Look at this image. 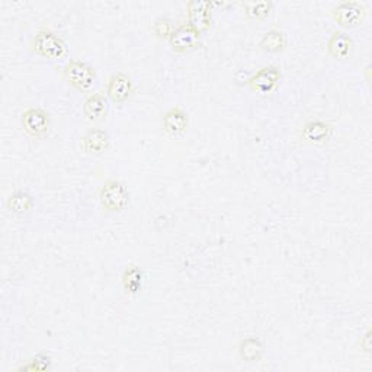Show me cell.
<instances>
[{"label": "cell", "instance_id": "6da1fadb", "mask_svg": "<svg viewBox=\"0 0 372 372\" xmlns=\"http://www.w3.org/2000/svg\"><path fill=\"white\" fill-rule=\"evenodd\" d=\"M32 50L37 55L48 60H62L67 55V44L62 35L48 28H42L35 34Z\"/></svg>", "mask_w": 372, "mask_h": 372}, {"label": "cell", "instance_id": "30bf717a", "mask_svg": "<svg viewBox=\"0 0 372 372\" xmlns=\"http://www.w3.org/2000/svg\"><path fill=\"white\" fill-rule=\"evenodd\" d=\"M110 134L101 128H92L82 137L80 147L86 154H101L110 147Z\"/></svg>", "mask_w": 372, "mask_h": 372}, {"label": "cell", "instance_id": "44dd1931", "mask_svg": "<svg viewBox=\"0 0 372 372\" xmlns=\"http://www.w3.org/2000/svg\"><path fill=\"white\" fill-rule=\"evenodd\" d=\"M362 347H364V351L369 352L371 349V332H367L365 336H364V342H362Z\"/></svg>", "mask_w": 372, "mask_h": 372}, {"label": "cell", "instance_id": "ffe728a7", "mask_svg": "<svg viewBox=\"0 0 372 372\" xmlns=\"http://www.w3.org/2000/svg\"><path fill=\"white\" fill-rule=\"evenodd\" d=\"M151 31L154 35L160 40H169L172 32L175 31L173 28V22L169 18H159L153 22Z\"/></svg>", "mask_w": 372, "mask_h": 372}, {"label": "cell", "instance_id": "277c9868", "mask_svg": "<svg viewBox=\"0 0 372 372\" xmlns=\"http://www.w3.org/2000/svg\"><path fill=\"white\" fill-rule=\"evenodd\" d=\"M332 19L343 28H354L361 23L367 16V8L358 0H346L336 5L332 10Z\"/></svg>", "mask_w": 372, "mask_h": 372}, {"label": "cell", "instance_id": "9c48e42d", "mask_svg": "<svg viewBox=\"0 0 372 372\" xmlns=\"http://www.w3.org/2000/svg\"><path fill=\"white\" fill-rule=\"evenodd\" d=\"M134 92V83L125 73H115L108 80L106 93L115 103H124Z\"/></svg>", "mask_w": 372, "mask_h": 372}, {"label": "cell", "instance_id": "7a4b0ae2", "mask_svg": "<svg viewBox=\"0 0 372 372\" xmlns=\"http://www.w3.org/2000/svg\"><path fill=\"white\" fill-rule=\"evenodd\" d=\"M99 201L106 211H123L129 203V192L123 182L116 179H108L99 189Z\"/></svg>", "mask_w": 372, "mask_h": 372}, {"label": "cell", "instance_id": "ac0fdd59", "mask_svg": "<svg viewBox=\"0 0 372 372\" xmlns=\"http://www.w3.org/2000/svg\"><path fill=\"white\" fill-rule=\"evenodd\" d=\"M6 206H8V210H9L10 212L21 215V214L28 212V211L32 208V206H34V199H32V197L28 194V192L18 190V192H15V194H12V195L8 198Z\"/></svg>", "mask_w": 372, "mask_h": 372}, {"label": "cell", "instance_id": "5b68a950", "mask_svg": "<svg viewBox=\"0 0 372 372\" xmlns=\"http://www.w3.org/2000/svg\"><path fill=\"white\" fill-rule=\"evenodd\" d=\"M201 40V32L192 27L190 23H182V25H179L177 28H175V31L172 32L171 38H169V44L172 47V50L176 53H186L194 50V48L198 47Z\"/></svg>", "mask_w": 372, "mask_h": 372}, {"label": "cell", "instance_id": "9a60e30c", "mask_svg": "<svg viewBox=\"0 0 372 372\" xmlns=\"http://www.w3.org/2000/svg\"><path fill=\"white\" fill-rule=\"evenodd\" d=\"M288 44V37L284 31L280 29H271L263 35L259 48L265 53H278L282 51Z\"/></svg>", "mask_w": 372, "mask_h": 372}, {"label": "cell", "instance_id": "5bb4252c", "mask_svg": "<svg viewBox=\"0 0 372 372\" xmlns=\"http://www.w3.org/2000/svg\"><path fill=\"white\" fill-rule=\"evenodd\" d=\"M273 3L271 0H249V2H240L243 14L251 21H263L271 14Z\"/></svg>", "mask_w": 372, "mask_h": 372}, {"label": "cell", "instance_id": "e0dca14e", "mask_svg": "<svg viewBox=\"0 0 372 372\" xmlns=\"http://www.w3.org/2000/svg\"><path fill=\"white\" fill-rule=\"evenodd\" d=\"M238 354L246 362H259L263 356V345L258 338L243 339L238 345Z\"/></svg>", "mask_w": 372, "mask_h": 372}, {"label": "cell", "instance_id": "3957f363", "mask_svg": "<svg viewBox=\"0 0 372 372\" xmlns=\"http://www.w3.org/2000/svg\"><path fill=\"white\" fill-rule=\"evenodd\" d=\"M63 75L70 85L82 93L89 92L96 80L95 69L82 60H70L63 69Z\"/></svg>", "mask_w": 372, "mask_h": 372}, {"label": "cell", "instance_id": "ba28073f", "mask_svg": "<svg viewBox=\"0 0 372 372\" xmlns=\"http://www.w3.org/2000/svg\"><path fill=\"white\" fill-rule=\"evenodd\" d=\"M211 2H202V0H190L186 6L188 23L195 27L199 32L210 29L211 27Z\"/></svg>", "mask_w": 372, "mask_h": 372}, {"label": "cell", "instance_id": "d6986e66", "mask_svg": "<svg viewBox=\"0 0 372 372\" xmlns=\"http://www.w3.org/2000/svg\"><path fill=\"white\" fill-rule=\"evenodd\" d=\"M141 284H142V272L140 271L138 266L129 265L125 268L123 273V285L127 290V293L136 294L141 290Z\"/></svg>", "mask_w": 372, "mask_h": 372}, {"label": "cell", "instance_id": "7c38bea8", "mask_svg": "<svg viewBox=\"0 0 372 372\" xmlns=\"http://www.w3.org/2000/svg\"><path fill=\"white\" fill-rule=\"evenodd\" d=\"M352 50V38L346 32L336 31L327 41V53L336 60L346 58Z\"/></svg>", "mask_w": 372, "mask_h": 372}, {"label": "cell", "instance_id": "4fadbf2b", "mask_svg": "<svg viewBox=\"0 0 372 372\" xmlns=\"http://www.w3.org/2000/svg\"><path fill=\"white\" fill-rule=\"evenodd\" d=\"M108 108V99L102 92H96L89 95L85 103H83V114L88 116L92 121L95 119H99L103 116Z\"/></svg>", "mask_w": 372, "mask_h": 372}, {"label": "cell", "instance_id": "8fae6325", "mask_svg": "<svg viewBox=\"0 0 372 372\" xmlns=\"http://www.w3.org/2000/svg\"><path fill=\"white\" fill-rule=\"evenodd\" d=\"M163 129L169 136H181L186 131L188 127V116L186 114L177 106H172L171 110H167L163 115Z\"/></svg>", "mask_w": 372, "mask_h": 372}, {"label": "cell", "instance_id": "8992f818", "mask_svg": "<svg viewBox=\"0 0 372 372\" xmlns=\"http://www.w3.org/2000/svg\"><path fill=\"white\" fill-rule=\"evenodd\" d=\"M281 80V71L275 66H266L258 70L247 79V85L260 95H268L277 89Z\"/></svg>", "mask_w": 372, "mask_h": 372}, {"label": "cell", "instance_id": "52a82bcc", "mask_svg": "<svg viewBox=\"0 0 372 372\" xmlns=\"http://www.w3.org/2000/svg\"><path fill=\"white\" fill-rule=\"evenodd\" d=\"M21 124L29 136L41 137L50 128V115L42 108H29L22 114Z\"/></svg>", "mask_w": 372, "mask_h": 372}, {"label": "cell", "instance_id": "2e32d148", "mask_svg": "<svg viewBox=\"0 0 372 372\" xmlns=\"http://www.w3.org/2000/svg\"><path fill=\"white\" fill-rule=\"evenodd\" d=\"M330 134V125L320 119H311L303 127V137L310 142H323Z\"/></svg>", "mask_w": 372, "mask_h": 372}]
</instances>
